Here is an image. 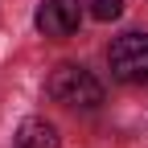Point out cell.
<instances>
[{
  "label": "cell",
  "instance_id": "obj_2",
  "mask_svg": "<svg viewBox=\"0 0 148 148\" xmlns=\"http://www.w3.org/2000/svg\"><path fill=\"white\" fill-rule=\"evenodd\" d=\"M107 66L119 82L144 86L148 82V33H123L107 49Z\"/></svg>",
  "mask_w": 148,
  "mask_h": 148
},
{
  "label": "cell",
  "instance_id": "obj_5",
  "mask_svg": "<svg viewBox=\"0 0 148 148\" xmlns=\"http://www.w3.org/2000/svg\"><path fill=\"white\" fill-rule=\"evenodd\" d=\"M119 12H123V0H95L90 4V16L95 21H115Z\"/></svg>",
  "mask_w": 148,
  "mask_h": 148
},
{
  "label": "cell",
  "instance_id": "obj_4",
  "mask_svg": "<svg viewBox=\"0 0 148 148\" xmlns=\"http://www.w3.org/2000/svg\"><path fill=\"white\" fill-rule=\"evenodd\" d=\"M12 148H58V127L45 119H21L12 136Z\"/></svg>",
  "mask_w": 148,
  "mask_h": 148
},
{
  "label": "cell",
  "instance_id": "obj_3",
  "mask_svg": "<svg viewBox=\"0 0 148 148\" xmlns=\"http://www.w3.org/2000/svg\"><path fill=\"white\" fill-rule=\"evenodd\" d=\"M82 21V0H41L37 4V29L45 37H70Z\"/></svg>",
  "mask_w": 148,
  "mask_h": 148
},
{
  "label": "cell",
  "instance_id": "obj_1",
  "mask_svg": "<svg viewBox=\"0 0 148 148\" xmlns=\"http://www.w3.org/2000/svg\"><path fill=\"white\" fill-rule=\"evenodd\" d=\"M45 95L53 103H62V107H99L103 103V86H99V78L86 66L66 62V66H58V70L49 74Z\"/></svg>",
  "mask_w": 148,
  "mask_h": 148
}]
</instances>
